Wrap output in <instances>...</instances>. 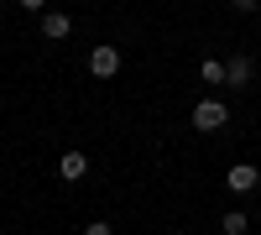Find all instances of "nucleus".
<instances>
[{
    "instance_id": "nucleus-13",
    "label": "nucleus",
    "mask_w": 261,
    "mask_h": 235,
    "mask_svg": "<svg viewBox=\"0 0 261 235\" xmlns=\"http://www.w3.org/2000/svg\"><path fill=\"white\" fill-rule=\"evenodd\" d=\"M178 235H183V230H178Z\"/></svg>"
},
{
    "instance_id": "nucleus-10",
    "label": "nucleus",
    "mask_w": 261,
    "mask_h": 235,
    "mask_svg": "<svg viewBox=\"0 0 261 235\" xmlns=\"http://www.w3.org/2000/svg\"><path fill=\"white\" fill-rule=\"evenodd\" d=\"M21 11H47V0H16Z\"/></svg>"
},
{
    "instance_id": "nucleus-2",
    "label": "nucleus",
    "mask_w": 261,
    "mask_h": 235,
    "mask_svg": "<svg viewBox=\"0 0 261 235\" xmlns=\"http://www.w3.org/2000/svg\"><path fill=\"white\" fill-rule=\"evenodd\" d=\"M225 183H230V194H251V188L261 183V167L256 162H235L230 173H225Z\"/></svg>"
},
{
    "instance_id": "nucleus-7",
    "label": "nucleus",
    "mask_w": 261,
    "mask_h": 235,
    "mask_svg": "<svg viewBox=\"0 0 261 235\" xmlns=\"http://www.w3.org/2000/svg\"><path fill=\"white\" fill-rule=\"evenodd\" d=\"M246 225H251V220L241 215V209H225V215H220V230H225V235H246Z\"/></svg>"
},
{
    "instance_id": "nucleus-4",
    "label": "nucleus",
    "mask_w": 261,
    "mask_h": 235,
    "mask_svg": "<svg viewBox=\"0 0 261 235\" xmlns=\"http://www.w3.org/2000/svg\"><path fill=\"white\" fill-rule=\"evenodd\" d=\"M251 73H256V63H251L246 53H235V58L225 63V84H230V89H246V84H251Z\"/></svg>"
},
{
    "instance_id": "nucleus-9",
    "label": "nucleus",
    "mask_w": 261,
    "mask_h": 235,
    "mask_svg": "<svg viewBox=\"0 0 261 235\" xmlns=\"http://www.w3.org/2000/svg\"><path fill=\"white\" fill-rule=\"evenodd\" d=\"M84 235H115V230L105 225V220H89V230H84Z\"/></svg>"
},
{
    "instance_id": "nucleus-5",
    "label": "nucleus",
    "mask_w": 261,
    "mask_h": 235,
    "mask_svg": "<svg viewBox=\"0 0 261 235\" xmlns=\"http://www.w3.org/2000/svg\"><path fill=\"white\" fill-rule=\"evenodd\" d=\"M58 173L68 178V183H79L84 173H89V157H84V152H63V157H58Z\"/></svg>"
},
{
    "instance_id": "nucleus-11",
    "label": "nucleus",
    "mask_w": 261,
    "mask_h": 235,
    "mask_svg": "<svg viewBox=\"0 0 261 235\" xmlns=\"http://www.w3.org/2000/svg\"><path fill=\"white\" fill-rule=\"evenodd\" d=\"M230 6H235V11H256L261 0H230Z\"/></svg>"
},
{
    "instance_id": "nucleus-6",
    "label": "nucleus",
    "mask_w": 261,
    "mask_h": 235,
    "mask_svg": "<svg viewBox=\"0 0 261 235\" xmlns=\"http://www.w3.org/2000/svg\"><path fill=\"white\" fill-rule=\"evenodd\" d=\"M68 32H73V21L63 16V11H47V16H42V37H53V42H63Z\"/></svg>"
},
{
    "instance_id": "nucleus-12",
    "label": "nucleus",
    "mask_w": 261,
    "mask_h": 235,
    "mask_svg": "<svg viewBox=\"0 0 261 235\" xmlns=\"http://www.w3.org/2000/svg\"><path fill=\"white\" fill-rule=\"evenodd\" d=\"M84 6H94V0H84Z\"/></svg>"
},
{
    "instance_id": "nucleus-3",
    "label": "nucleus",
    "mask_w": 261,
    "mask_h": 235,
    "mask_svg": "<svg viewBox=\"0 0 261 235\" xmlns=\"http://www.w3.org/2000/svg\"><path fill=\"white\" fill-rule=\"evenodd\" d=\"M89 73H94V79H115V73H120V53H115V47H94V53H89Z\"/></svg>"
},
{
    "instance_id": "nucleus-1",
    "label": "nucleus",
    "mask_w": 261,
    "mask_h": 235,
    "mask_svg": "<svg viewBox=\"0 0 261 235\" xmlns=\"http://www.w3.org/2000/svg\"><path fill=\"white\" fill-rule=\"evenodd\" d=\"M225 125H230V110H225V105L220 99H199V105H193V131H225Z\"/></svg>"
},
{
    "instance_id": "nucleus-8",
    "label": "nucleus",
    "mask_w": 261,
    "mask_h": 235,
    "mask_svg": "<svg viewBox=\"0 0 261 235\" xmlns=\"http://www.w3.org/2000/svg\"><path fill=\"white\" fill-rule=\"evenodd\" d=\"M199 79H204V84H225V63H220V58H204V63H199Z\"/></svg>"
}]
</instances>
